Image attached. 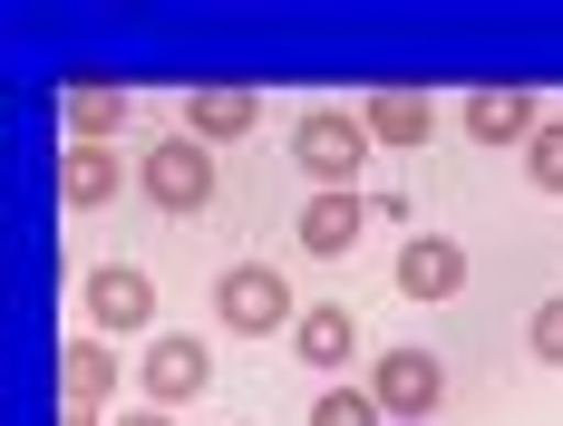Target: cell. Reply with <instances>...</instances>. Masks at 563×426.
<instances>
[{
  "mask_svg": "<svg viewBox=\"0 0 563 426\" xmlns=\"http://www.w3.org/2000/svg\"><path fill=\"white\" fill-rule=\"evenodd\" d=\"M126 426H166V417H126Z\"/></svg>",
  "mask_w": 563,
  "mask_h": 426,
  "instance_id": "cell-20",
  "label": "cell"
},
{
  "mask_svg": "<svg viewBox=\"0 0 563 426\" xmlns=\"http://www.w3.org/2000/svg\"><path fill=\"white\" fill-rule=\"evenodd\" d=\"M369 156V126H360V107H311L301 126H291V165L301 175H321V184H350Z\"/></svg>",
  "mask_w": 563,
  "mask_h": 426,
  "instance_id": "cell-3",
  "label": "cell"
},
{
  "mask_svg": "<svg viewBox=\"0 0 563 426\" xmlns=\"http://www.w3.org/2000/svg\"><path fill=\"white\" fill-rule=\"evenodd\" d=\"M360 126H369V146H428L438 136V107L418 98V88H379V98L360 107Z\"/></svg>",
  "mask_w": 563,
  "mask_h": 426,
  "instance_id": "cell-10",
  "label": "cell"
},
{
  "mask_svg": "<svg viewBox=\"0 0 563 426\" xmlns=\"http://www.w3.org/2000/svg\"><path fill=\"white\" fill-rule=\"evenodd\" d=\"M253 116H263V98H253V88H195V98H185V126H195L205 146H224V136H243Z\"/></svg>",
  "mask_w": 563,
  "mask_h": 426,
  "instance_id": "cell-13",
  "label": "cell"
},
{
  "mask_svg": "<svg viewBox=\"0 0 563 426\" xmlns=\"http://www.w3.org/2000/svg\"><path fill=\"white\" fill-rule=\"evenodd\" d=\"M108 388H117V359L98 339H68V349H58V397H68V407H108Z\"/></svg>",
  "mask_w": 563,
  "mask_h": 426,
  "instance_id": "cell-14",
  "label": "cell"
},
{
  "mask_svg": "<svg viewBox=\"0 0 563 426\" xmlns=\"http://www.w3.org/2000/svg\"><path fill=\"white\" fill-rule=\"evenodd\" d=\"M58 426H98V407H68V417H58Z\"/></svg>",
  "mask_w": 563,
  "mask_h": 426,
  "instance_id": "cell-19",
  "label": "cell"
},
{
  "mask_svg": "<svg viewBox=\"0 0 563 426\" xmlns=\"http://www.w3.org/2000/svg\"><path fill=\"white\" fill-rule=\"evenodd\" d=\"M398 291H408V301H456V291H466V253H456L448 233H408Z\"/></svg>",
  "mask_w": 563,
  "mask_h": 426,
  "instance_id": "cell-6",
  "label": "cell"
},
{
  "mask_svg": "<svg viewBox=\"0 0 563 426\" xmlns=\"http://www.w3.org/2000/svg\"><path fill=\"white\" fill-rule=\"evenodd\" d=\"M58 194H68L78 213H98L117 194V156L108 146H68V156H58Z\"/></svg>",
  "mask_w": 563,
  "mask_h": 426,
  "instance_id": "cell-15",
  "label": "cell"
},
{
  "mask_svg": "<svg viewBox=\"0 0 563 426\" xmlns=\"http://www.w3.org/2000/svg\"><path fill=\"white\" fill-rule=\"evenodd\" d=\"M350 349H360V329H350V311H340V301H321V311L291 320V359H311V369H340Z\"/></svg>",
  "mask_w": 563,
  "mask_h": 426,
  "instance_id": "cell-12",
  "label": "cell"
},
{
  "mask_svg": "<svg viewBox=\"0 0 563 426\" xmlns=\"http://www.w3.org/2000/svg\"><path fill=\"white\" fill-rule=\"evenodd\" d=\"M525 175H534V194H563V116H544L525 136Z\"/></svg>",
  "mask_w": 563,
  "mask_h": 426,
  "instance_id": "cell-16",
  "label": "cell"
},
{
  "mask_svg": "<svg viewBox=\"0 0 563 426\" xmlns=\"http://www.w3.org/2000/svg\"><path fill=\"white\" fill-rule=\"evenodd\" d=\"M214 320L243 329V339H263V329H291L301 301H291V281H282L273 262H233L224 281H214Z\"/></svg>",
  "mask_w": 563,
  "mask_h": 426,
  "instance_id": "cell-2",
  "label": "cell"
},
{
  "mask_svg": "<svg viewBox=\"0 0 563 426\" xmlns=\"http://www.w3.org/2000/svg\"><path fill=\"white\" fill-rule=\"evenodd\" d=\"M525 339H534V359H544V369H563V301H534Z\"/></svg>",
  "mask_w": 563,
  "mask_h": 426,
  "instance_id": "cell-18",
  "label": "cell"
},
{
  "mask_svg": "<svg viewBox=\"0 0 563 426\" xmlns=\"http://www.w3.org/2000/svg\"><path fill=\"white\" fill-rule=\"evenodd\" d=\"M136 184H146L166 213H205L214 194H224V175H214V146H205V136H156V146L136 156Z\"/></svg>",
  "mask_w": 563,
  "mask_h": 426,
  "instance_id": "cell-1",
  "label": "cell"
},
{
  "mask_svg": "<svg viewBox=\"0 0 563 426\" xmlns=\"http://www.w3.org/2000/svg\"><path fill=\"white\" fill-rule=\"evenodd\" d=\"M88 320H98V329H146V320H156V281L126 271V262L88 271Z\"/></svg>",
  "mask_w": 563,
  "mask_h": 426,
  "instance_id": "cell-7",
  "label": "cell"
},
{
  "mask_svg": "<svg viewBox=\"0 0 563 426\" xmlns=\"http://www.w3.org/2000/svg\"><path fill=\"white\" fill-rule=\"evenodd\" d=\"M117 126H126V88L117 78H78L68 88V146H108Z\"/></svg>",
  "mask_w": 563,
  "mask_h": 426,
  "instance_id": "cell-11",
  "label": "cell"
},
{
  "mask_svg": "<svg viewBox=\"0 0 563 426\" xmlns=\"http://www.w3.org/2000/svg\"><path fill=\"white\" fill-rule=\"evenodd\" d=\"M369 397H379V417H408V426H418L438 397H448V369H438L428 349H389V359L369 369Z\"/></svg>",
  "mask_w": 563,
  "mask_h": 426,
  "instance_id": "cell-4",
  "label": "cell"
},
{
  "mask_svg": "<svg viewBox=\"0 0 563 426\" xmlns=\"http://www.w3.org/2000/svg\"><path fill=\"white\" fill-rule=\"evenodd\" d=\"M534 126H544V107L525 98V88H476V98H466V136H476V146H525Z\"/></svg>",
  "mask_w": 563,
  "mask_h": 426,
  "instance_id": "cell-8",
  "label": "cell"
},
{
  "mask_svg": "<svg viewBox=\"0 0 563 426\" xmlns=\"http://www.w3.org/2000/svg\"><path fill=\"white\" fill-rule=\"evenodd\" d=\"M311 426H379V397H369V388H331V397L311 407Z\"/></svg>",
  "mask_w": 563,
  "mask_h": 426,
  "instance_id": "cell-17",
  "label": "cell"
},
{
  "mask_svg": "<svg viewBox=\"0 0 563 426\" xmlns=\"http://www.w3.org/2000/svg\"><path fill=\"white\" fill-rule=\"evenodd\" d=\"M360 223H369V194H350V184H321V194L301 204V253H311V262H340V253L360 243Z\"/></svg>",
  "mask_w": 563,
  "mask_h": 426,
  "instance_id": "cell-5",
  "label": "cell"
},
{
  "mask_svg": "<svg viewBox=\"0 0 563 426\" xmlns=\"http://www.w3.org/2000/svg\"><path fill=\"white\" fill-rule=\"evenodd\" d=\"M205 378H214V349H205V339H156V349H146V397H156V407L205 397Z\"/></svg>",
  "mask_w": 563,
  "mask_h": 426,
  "instance_id": "cell-9",
  "label": "cell"
}]
</instances>
